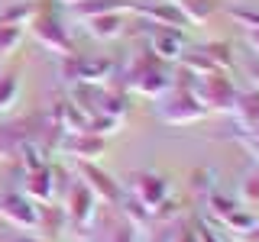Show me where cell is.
<instances>
[{"instance_id":"cell-1","label":"cell","mask_w":259,"mask_h":242,"mask_svg":"<svg viewBox=\"0 0 259 242\" xmlns=\"http://www.w3.org/2000/svg\"><path fill=\"white\" fill-rule=\"evenodd\" d=\"M168 87H172V75H168L165 62H159L149 48L136 52L133 62H130L126 71H123V91H133V94H140V97L159 100Z\"/></svg>"},{"instance_id":"cell-2","label":"cell","mask_w":259,"mask_h":242,"mask_svg":"<svg viewBox=\"0 0 259 242\" xmlns=\"http://www.w3.org/2000/svg\"><path fill=\"white\" fill-rule=\"evenodd\" d=\"M32 29V36H36V42L49 48V52H55L59 58L65 55H75V42H71L68 29H65L62 16L52 10V4H42V0H36V13H32V20L26 23Z\"/></svg>"},{"instance_id":"cell-3","label":"cell","mask_w":259,"mask_h":242,"mask_svg":"<svg viewBox=\"0 0 259 242\" xmlns=\"http://www.w3.org/2000/svg\"><path fill=\"white\" fill-rule=\"evenodd\" d=\"M156 103H159V119L168 126H188L207 116V107L198 100V94L188 91V87H178V84L168 87Z\"/></svg>"},{"instance_id":"cell-4","label":"cell","mask_w":259,"mask_h":242,"mask_svg":"<svg viewBox=\"0 0 259 242\" xmlns=\"http://www.w3.org/2000/svg\"><path fill=\"white\" fill-rule=\"evenodd\" d=\"M84 236H88V242H136L140 239V229L120 213V207L101 204Z\"/></svg>"},{"instance_id":"cell-5","label":"cell","mask_w":259,"mask_h":242,"mask_svg":"<svg viewBox=\"0 0 259 242\" xmlns=\"http://www.w3.org/2000/svg\"><path fill=\"white\" fill-rule=\"evenodd\" d=\"M204 207H207V213L214 216L217 223L227 226L230 232H237V236H243V232H249L256 226L253 210H246L237 197H230V194H224V191H217V188L204 197Z\"/></svg>"},{"instance_id":"cell-6","label":"cell","mask_w":259,"mask_h":242,"mask_svg":"<svg viewBox=\"0 0 259 242\" xmlns=\"http://www.w3.org/2000/svg\"><path fill=\"white\" fill-rule=\"evenodd\" d=\"M62 207H65V216H68L71 229L84 236L88 226H91V220H94V213H97V207H101V200L91 194V188H88L84 181H68Z\"/></svg>"},{"instance_id":"cell-7","label":"cell","mask_w":259,"mask_h":242,"mask_svg":"<svg viewBox=\"0 0 259 242\" xmlns=\"http://www.w3.org/2000/svg\"><path fill=\"white\" fill-rule=\"evenodd\" d=\"M59 75L68 84H107L113 75V65L107 58H88V55H65L59 65Z\"/></svg>"},{"instance_id":"cell-8","label":"cell","mask_w":259,"mask_h":242,"mask_svg":"<svg viewBox=\"0 0 259 242\" xmlns=\"http://www.w3.org/2000/svg\"><path fill=\"white\" fill-rule=\"evenodd\" d=\"M198 100L207 107V113H230L233 103H237V87L233 81L227 78V71H217V75H207V78H198V87H194Z\"/></svg>"},{"instance_id":"cell-9","label":"cell","mask_w":259,"mask_h":242,"mask_svg":"<svg viewBox=\"0 0 259 242\" xmlns=\"http://www.w3.org/2000/svg\"><path fill=\"white\" fill-rule=\"evenodd\" d=\"M78 174H81V181L91 188V194L101 204H110V207H117L120 200H123V184L117 181L110 171H104L101 165H94V161H78Z\"/></svg>"},{"instance_id":"cell-10","label":"cell","mask_w":259,"mask_h":242,"mask_svg":"<svg viewBox=\"0 0 259 242\" xmlns=\"http://www.w3.org/2000/svg\"><path fill=\"white\" fill-rule=\"evenodd\" d=\"M126 181H130V184H126V194L140 200V204L149 210V213L168 197V194H172V191H168V181H165L159 171H133Z\"/></svg>"},{"instance_id":"cell-11","label":"cell","mask_w":259,"mask_h":242,"mask_svg":"<svg viewBox=\"0 0 259 242\" xmlns=\"http://www.w3.org/2000/svg\"><path fill=\"white\" fill-rule=\"evenodd\" d=\"M130 13H136L143 23H149V26H168V29L188 26V20H185L182 10L175 7V0H136Z\"/></svg>"},{"instance_id":"cell-12","label":"cell","mask_w":259,"mask_h":242,"mask_svg":"<svg viewBox=\"0 0 259 242\" xmlns=\"http://www.w3.org/2000/svg\"><path fill=\"white\" fill-rule=\"evenodd\" d=\"M146 48H149L152 55H156L159 62H178L182 58V52L188 45H185V36L182 29H168V26H149L146 23Z\"/></svg>"},{"instance_id":"cell-13","label":"cell","mask_w":259,"mask_h":242,"mask_svg":"<svg viewBox=\"0 0 259 242\" xmlns=\"http://www.w3.org/2000/svg\"><path fill=\"white\" fill-rule=\"evenodd\" d=\"M36 210L39 204H32L26 194H4L0 197V216L10 226H16V229L36 232Z\"/></svg>"},{"instance_id":"cell-14","label":"cell","mask_w":259,"mask_h":242,"mask_svg":"<svg viewBox=\"0 0 259 242\" xmlns=\"http://www.w3.org/2000/svg\"><path fill=\"white\" fill-rule=\"evenodd\" d=\"M32 119H36V116H26V119H20V123H4V126H0V158H4V161H13L26 142H36L39 129H29ZM39 126H42V123H39Z\"/></svg>"},{"instance_id":"cell-15","label":"cell","mask_w":259,"mask_h":242,"mask_svg":"<svg viewBox=\"0 0 259 242\" xmlns=\"http://www.w3.org/2000/svg\"><path fill=\"white\" fill-rule=\"evenodd\" d=\"M59 149L75 161H97L104 155V149H107V139H101L94 133H65Z\"/></svg>"},{"instance_id":"cell-16","label":"cell","mask_w":259,"mask_h":242,"mask_svg":"<svg viewBox=\"0 0 259 242\" xmlns=\"http://www.w3.org/2000/svg\"><path fill=\"white\" fill-rule=\"evenodd\" d=\"M88 32L101 42H113L126 32V13H97V16H88L84 20Z\"/></svg>"},{"instance_id":"cell-17","label":"cell","mask_w":259,"mask_h":242,"mask_svg":"<svg viewBox=\"0 0 259 242\" xmlns=\"http://www.w3.org/2000/svg\"><path fill=\"white\" fill-rule=\"evenodd\" d=\"M26 197L32 204H49V200H55V171H52V165L26 171Z\"/></svg>"},{"instance_id":"cell-18","label":"cell","mask_w":259,"mask_h":242,"mask_svg":"<svg viewBox=\"0 0 259 242\" xmlns=\"http://www.w3.org/2000/svg\"><path fill=\"white\" fill-rule=\"evenodd\" d=\"M49 119H52V123L59 126L62 133H84V129H88V113L81 110L78 103H71V97H68V100H59V103H55V107H52V116H49Z\"/></svg>"},{"instance_id":"cell-19","label":"cell","mask_w":259,"mask_h":242,"mask_svg":"<svg viewBox=\"0 0 259 242\" xmlns=\"http://www.w3.org/2000/svg\"><path fill=\"white\" fill-rule=\"evenodd\" d=\"M233 119H237V129H253L259 123V91L253 87V91H243L237 94V103H233Z\"/></svg>"},{"instance_id":"cell-20","label":"cell","mask_w":259,"mask_h":242,"mask_svg":"<svg viewBox=\"0 0 259 242\" xmlns=\"http://www.w3.org/2000/svg\"><path fill=\"white\" fill-rule=\"evenodd\" d=\"M65 223H68V216H65V207L55 204V200H49V204H39L36 210V232H46V236H59L65 229Z\"/></svg>"},{"instance_id":"cell-21","label":"cell","mask_w":259,"mask_h":242,"mask_svg":"<svg viewBox=\"0 0 259 242\" xmlns=\"http://www.w3.org/2000/svg\"><path fill=\"white\" fill-rule=\"evenodd\" d=\"M178 65H182L185 71H191L194 78H207V75H217V71H221V68H217V65L204 55V48H201V45L185 48L182 58H178Z\"/></svg>"},{"instance_id":"cell-22","label":"cell","mask_w":259,"mask_h":242,"mask_svg":"<svg viewBox=\"0 0 259 242\" xmlns=\"http://www.w3.org/2000/svg\"><path fill=\"white\" fill-rule=\"evenodd\" d=\"M133 4L136 0H81L71 10H75L81 20H88V16H97V13H130Z\"/></svg>"},{"instance_id":"cell-23","label":"cell","mask_w":259,"mask_h":242,"mask_svg":"<svg viewBox=\"0 0 259 242\" xmlns=\"http://www.w3.org/2000/svg\"><path fill=\"white\" fill-rule=\"evenodd\" d=\"M175 7L188 20V26L191 23H207L217 13V0H175Z\"/></svg>"},{"instance_id":"cell-24","label":"cell","mask_w":259,"mask_h":242,"mask_svg":"<svg viewBox=\"0 0 259 242\" xmlns=\"http://www.w3.org/2000/svg\"><path fill=\"white\" fill-rule=\"evenodd\" d=\"M117 207H120V213H123L126 220L136 226V229H146V226H152V213H149V210H146V207H143L136 197H130V194H123V200H120Z\"/></svg>"},{"instance_id":"cell-25","label":"cell","mask_w":259,"mask_h":242,"mask_svg":"<svg viewBox=\"0 0 259 242\" xmlns=\"http://www.w3.org/2000/svg\"><path fill=\"white\" fill-rule=\"evenodd\" d=\"M237 200L246 210H253L259 207V165L253 168V171H246L243 174V181H240V191H237Z\"/></svg>"},{"instance_id":"cell-26","label":"cell","mask_w":259,"mask_h":242,"mask_svg":"<svg viewBox=\"0 0 259 242\" xmlns=\"http://www.w3.org/2000/svg\"><path fill=\"white\" fill-rule=\"evenodd\" d=\"M201 48H204V55H207V58L214 62L221 71H230V68H233V45H230V42L214 39V42H204Z\"/></svg>"},{"instance_id":"cell-27","label":"cell","mask_w":259,"mask_h":242,"mask_svg":"<svg viewBox=\"0 0 259 242\" xmlns=\"http://www.w3.org/2000/svg\"><path fill=\"white\" fill-rule=\"evenodd\" d=\"M36 13V0H26V4H7L0 7V23H16V26H26Z\"/></svg>"},{"instance_id":"cell-28","label":"cell","mask_w":259,"mask_h":242,"mask_svg":"<svg viewBox=\"0 0 259 242\" xmlns=\"http://www.w3.org/2000/svg\"><path fill=\"white\" fill-rule=\"evenodd\" d=\"M26 36V26H16V23H0V58H7L10 52H16V45Z\"/></svg>"},{"instance_id":"cell-29","label":"cell","mask_w":259,"mask_h":242,"mask_svg":"<svg viewBox=\"0 0 259 242\" xmlns=\"http://www.w3.org/2000/svg\"><path fill=\"white\" fill-rule=\"evenodd\" d=\"M16 97H20V75L7 71V75H0V113L10 110L16 103Z\"/></svg>"},{"instance_id":"cell-30","label":"cell","mask_w":259,"mask_h":242,"mask_svg":"<svg viewBox=\"0 0 259 242\" xmlns=\"http://www.w3.org/2000/svg\"><path fill=\"white\" fill-rule=\"evenodd\" d=\"M120 123H123V119H113V116H104V113H94V116H88V129H84V133H94V136H101V139H107V136H113L120 129Z\"/></svg>"},{"instance_id":"cell-31","label":"cell","mask_w":259,"mask_h":242,"mask_svg":"<svg viewBox=\"0 0 259 242\" xmlns=\"http://www.w3.org/2000/svg\"><path fill=\"white\" fill-rule=\"evenodd\" d=\"M46 155H49V152H42L36 142H26V145L20 149V155H16V161H20V165L26 168V171H36V168L49 165V161H46Z\"/></svg>"},{"instance_id":"cell-32","label":"cell","mask_w":259,"mask_h":242,"mask_svg":"<svg viewBox=\"0 0 259 242\" xmlns=\"http://www.w3.org/2000/svg\"><path fill=\"white\" fill-rule=\"evenodd\" d=\"M230 20L243 26V32H259V10H249V7H230Z\"/></svg>"},{"instance_id":"cell-33","label":"cell","mask_w":259,"mask_h":242,"mask_svg":"<svg viewBox=\"0 0 259 242\" xmlns=\"http://www.w3.org/2000/svg\"><path fill=\"white\" fill-rule=\"evenodd\" d=\"M191 188H194V194H198L201 200H204L207 194L214 191V171H207V168H194V171H191Z\"/></svg>"},{"instance_id":"cell-34","label":"cell","mask_w":259,"mask_h":242,"mask_svg":"<svg viewBox=\"0 0 259 242\" xmlns=\"http://www.w3.org/2000/svg\"><path fill=\"white\" fill-rule=\"evenodd\" d=\"M165 242H198V236H194V226L185 223L182 216H178V220H172V232H168Z\"/></svg>"},{"instance_id":"cell-35","label":"cell","mask_w":259,"mask_h":242,"mask_svg":"<svg viewBox=\"0 0 259 242\" xmlns=\"http://www.w3.org/2000/svg\"><path fill=\"white\" fill-rule=\"evenodd\" d=\"M191 226H194V236H198V242H224L221 232H217L214 226H207L204 220H191Z\"/></svg>"},{"instance_id":"cell-36","label":"cell","mask_w":259,"mask_h":242,"mask_svg":"<svg viewBox=\"0 0 259 242\" xmlns=\"http://www.w3.org/2000/svg\"><path fill=\"white\" fill-rule=\"evenodd\" d=\"M233 139H237L243 149H246L249 155H253L256 165H259V136H249V133H240V129H237V136H233Z\"/></svg>"},{"instance_id":"cell-37","label":"cell","mask_w":259,"mask_h":242,"mask_svg":"<svg viewBox=\"0 0 259 242\" xmlns=\"http://www.w3.org/2000/svg\"><path fill=\"white\" fill-rule=\"evenodd\" d=\"M246 75H249V81H253V87H256V91H259V62H249Z\"/></svg>"},{"instance_id":"cell-38","label":"cell","mask_w":259,"mask_h":242,"mask_svg":"<svg viewBox=\"0 0 259 242\" xmlns=\"http://www.w3.org/2000/svg\"><path fill=\"white\" fill-rule=\"evenodd\" d=\"M237 242H259V223H256L249 232H243V236H237Z\"/></svg>"},{"instance_id":"cell-39","label":"cell","mask_w":259,"mask_h":242,"mask_svg":"<svg viewBox=\"0 0 259 242\" xmlns=\"http://www.w3.org/2000/svg\"><path fill=\"white\" fill-rule=\"evenodd\" d=\"M246 42H249V48H253V55L259 58V32H246Z\"/></svg>"},{"instance_id":"cell-40","label":"cell","mask_w":259,"mask_h":242,"mask_svg":"<svg viewBox=\"0 0 259 242\" xmlns=\"http://www.w3.org/2000/svg\"><path fill=\"white\" fill-rule=\"evenodd\" d=\"M59 4H65V7H78L81 0H59Z\"/></svg>"},{"instance_id":"cell-41","label":"cell","mask_w":259,"mask_h":242,"mask_svg":"<svg viewBox=\"0 0 259 242\" xmlns=\"http://www.w3.org/2000/svg\"><path fill=\"white\" fill-rule=\"evenodd\" d=\"M7 4H26V0H0V7H7Z\"/></svg>"},{"instance_id":"cell-42","label":"cell","mask_w":259,"mask_h":242,"mask_svg":"<svg viewBox=\"0 0 259 242\" xmlns=\"http://www.w3.org/2000/svg\"><path fill=\"white\" fill-rule=\"evenodd\" d=\"M240 133H243V129H240ZM246 133H249V136H259V123H256L253 129H246Z\"/></svg>"},{"instance_id":"cell-43","label":"cell","mask_w":259,"mask_h":242,"mask_svg":"<svg viewBox=\"0 0 259 242\" xmlns=\"http://www.w3.org/2000/svg\"><path fill=\"white\" fill-rule=\"evenodd\" d=\"M20 242H39V239H20Z\"/></svg>"}]
</instances>
